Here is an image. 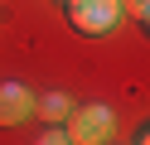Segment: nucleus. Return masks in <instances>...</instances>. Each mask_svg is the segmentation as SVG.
Segmentation results:
<instances>
[{
    "label": "nucleus",
    "mask_w": 150,
    "mask_h": 145,
    "mask_svg": "<svg viewBox=\"0 0 150 145\" xmlns=\"http://www.w3.org/2000/svg\"><path fill=\"white\" fill-rule=\"evenodd\" d=\"M34 145H73V140L63 135V126H49V131H44V135H39Z\"/></svg>",
    "instance_id": "6"
},
{
    "label": "nucleus",
    "mask_w": 150,
    "mask_h": 145,
    "mask_svg": "<svg viewBox=\"0 0 150 145\" xmlns=\"http://www.w3.org/2000/svg\"><path fill=\"white\" fill-rule=\"evenodd\" d=\"M34 116V92L24 82H0V126H24Z\"/></svg>",
    "instance_id": "3"
},
{
    "label": "nucleus",
    "mask_w": 150,
    "mask_h": 145,
    "mask_svg": "<svg viewBox=\"0 0 150 145\" xmlns=\"http://www.w3.org/2000/svg\"><path fill=\"white\" fill-rule=\"evenodd\" d=\"M63 5H68V0H63Z\"/></svg>",
    "instance_id": "7"
},
{
    "label": "nucleus",
    "mask_w": 150,
    "mask_h": 145,
    "mask_svg": "<svg viewBox=\"0 0 150 145\" xmlns=\"http://www.w3.org/2000/svg\"><path fill=\"white\" fill-rule=\"evenodd\" d=\"M68 24L78 34H107L121 24V0H68Z\"/></svg>",
    "instance_id": "2"
},
{
    "label": "nucleus",
    "mask_w": 150,
    "mask_h": 145,
    "mask_svg": "<svg viewBox=\"0 0 150 145\" xmlns=\"http://www.w3.org/2000/svg\"><path fill=\"white\" fill-rule=\"evenodd\" d=\"M111 131H116V116H111L107 102H87V106H73L68 121H63V135L73 145H107Z\"/></svg>",
    "instance_id": "1"
},
{
    "label": "nucleus",
    "mask_w": 150,
    "mask_h": 145,
    "mask_svg": "<svg viewBox=\"0 0 150 145\" xmlns=\"http://www.w3.org/2000/svg\"><path fill=\"white\" fill-rule=\"evenodd\" d=\"M68 111H73V97H63V92L34 97V116H44V126H63V121H68Z\"/></svg>",
    "instance_id": "4"
},
{
    "label": "nucleus",
    "mask_w": 150,
    "mask_h": 145,
    "mask_svg": "<svg viewBox=\"0 0 150 145\" xmlns=\"http://www.w3.org/2000/svg\"><path fill=\"white\" fill-rule=\"evenodd\" d=\"M121 15H126V19H136V24H145V15H150V0H121Z\"/></svg>",
    "instance_id": "5"
}]
</instances>
